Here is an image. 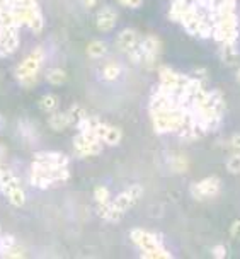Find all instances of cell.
<instances>
[{
	"mask_svg": "<svg viewBox=\"0 0 240 259\" xmlns=\"http://www.w3.org/2000/svg\"><path fill=\"white\" fill-rule=\"evenodd\" d=\"M121 74V67L118 63H114V61H109V63L104 65L102 68V79L107 82H113L116 80L118 77H120Z\"/></svg>",
	"mask_w": 240,
	"mask_h": 259,
	"instance_id": "obj_15",
	"label": "cell"
},
{
	"mask_svg": "<svg viewBox=\"0 0 240 259\" xmlns=\"http://www.w3.org/2000/svg\"><path fill=\"white\" fill-rule=\"evenodd\" d=\"M0 126H2V118H0Z\"/></svg>",
	"mask_w": 240,
	"mask_h": 259,
	"instance_id": "obj_29",
	"label": "cell"
},
{
	"mask_svg": "<svg viewBox=\"0 0 240 259\" xmlns=\"http://www.w3.org/2000/svg\"><path fill=\"white\" fill-rule=\"evenodd\" d=\"M26 256V251L22 249V247L19 246V244H16V246L12 247V249L7 253V256L5 258H10V259H20V258H24Z\"/></svg>",
	"mask_w": 240,
	"mask_h": 259,
	"instance_id": "obj_22",
	"label": "cell"
},
{
	"mask_svg": "<svg viewBox=\"0 0 240 259\" xmlns=\"http://www.w3.org/2000/svg\"><path fill=\"white\" fill-rule=\"evenodd\" d=\"M70 178L68 160L58 152H38L31 167V184L46 189L50 186L61 184Z\"/></svg>",
	"mask_w": 240,
	"mask_h": 259,
	"instance_id": "obj_5",
	"label": "cell"
},
{
	"mask_svg": "<svg viewBox=\"0 0 240 259\" xmlns=\"http://www.w3.org/2000/svg\"><path fill=\"white\" fill-rule=\"evenodd\" d=\"M221 188V181L217 178V176H211V178H204L201 181L194 182L191 186V196L198 201H204V199L215 198V196L220 193Z\"/></svg>",
	"mask_w": 240,
	"mask_h": 259,
	"instance_id": "obj_11",
	"label": "cell"
},
{
	"mask_svg": "<svg viewBox=\"0 0 240 259\" xmlns=\"http://www.w3.org/2000/svg\"><path fill=\"white\" fill-rule=\"evenodd\" d=\"M130 239L138 249L141 251V256L148 259H170L172 254L163 247L159 236L148 232L143 229H133L130 232Z\"/></svg>",
	"mask_w": 240,
	"mask_h": 259,
	"instance_id": "obj_7",
	"label": "cell"
},
{
	"mask_svg": "<svg viewBox=\"0 0 240 259\" xmlns=\"http://www.w3.org/2000/svg\"><path fill=\"white\" fill-rule=\"evenodd\" d=\"M141 55H143V65L147 68H159V58L162 53V41L157 36H147L143 40H140L138 43Z\"/></svg>",
	"mask_w": 240,
	"mask_h": 259,
	"instance_id": "obj_10",
	"label": "cell"
},
{
	"mask_svg": "<svg viewBox=\"0 0 240 259\" xmlns=\"http://www.w3.org/2000/svg\"><path fill=\"white\" fill-rule=\"evenodd\" d=\"M43 48H36L34 51H31L16 68V79L26 87H31L34 85L38 79V72H40L41 65H43Z\"/></svg>",
	"mask_w": 240,
	"mask_h": 259,
	"instance_id": "obj_8",
	"label": "cell"
},
{
	"mask_svg": "<svg viewBox=\"0 0 240 259\" xmlns=\"http://www.w3.org/2000/svg\"><path fill=\"white\" fill-rule=\"evenodd\" d=\"M141 195H143V188L140 184H131L130 188L120 193L114 199H111L107 205L99 206L100 217L104 220H107V222H118V220H121L126 215L128 210L133 208L140 201Z\"/></svg>",
	"mask_w": 240,
	"mask_h": 259,
	"instance_id": "obj_6",
	"label": "cell"
},
{
	"mask_svg": "<svg viewBox=\"0 0 240 259\" xmlns=\"http://www.w3.org/2000/svg\"><path fill=\"white\" fill-rule=\"evenodd\" d=\"M22 27L38 34L44 17L38 0H0V58L17 51Z\"/></svg>",
	"mask_w": 240,
	"mask_h": 259,
	"instance_id": "obj_2",
	"label": "cell"
},
{
	"mask_svg": "<svg viewBox=\"0 0 240 259\" xmlns=\"http://www.w3.org/2000/svg\"><path fill=\"white\" fill-rule=\"evenodd\" d=\"M228 147H230L232 150H235V152H240V133L232 135L230 140H228Z\"/></svg>",
	"mask_w": 240,
	"mask_h": 259,
	"instance_id": "obj_24",
	"label": "cell"
},
{
	"mask_svg": "<svg viewBox=\"0 0 240 259\" xmlns=\"http://www.w3.org/2000/svg\"><path fill=\"white\" fill-rule=\"evenodd\" d=\"M138 43H140V38H138V33L135 29H131V27H126V29H123L120 34H118L116 38V48L121 51V53H130L133 48L138 46Z\"/></svg>",
	"mask_w": 240,
	"mask_h": 259,
	"instance_id": "obj_13",
	"label": "cell"
},
{
	"mask_svg": "<svg viewBox=\"0 0 240 259\" xmlns=\"http://www.w3.org/2000/svg\"><path fill=\"white\" fill-rule=\"evenodd\" d=\"M0 191L14 206H22L26 201V195L20 188L19 179L10 172V169L2 164V160H0Z\"/></svg>",
	"mask_w": 240,
	"mask_h": 259,
	"instance_id": "obj_9",
	"label": "cell"
},
{
	"mask_svg": "<svg viewBox=\"0 0 240 259\" xmlns=\"http://www.w3.org/2000/svg\"><path fill=\"white\" fill-rule=\"evenodd\" d=\"M187 167H189V162L182 155H176V157L170 159V169H172V172L180 174V172H186Z\"/></svg>",
	"mask_w": 240,
	"mask_h": 259,
	"instance_id": "obj_18",
	"label": "cell"
},
{
	"mask_svg": "<svg viewBox=\"0 0 240 259\" xmlns=\"http://www.w3.org/2000/svg\"><path fill=\"white\" fill-rule=\"evenodd\" d=\"M0 236H2V230H0Z\"/></svg>",
	"mask_w": 240,
	"mask_h": 259,
	"instance_id": "obj_30",
	"label": "cell"
},
{
	"mask_svg": "<svg viewBox=\"0 0 240 259\" xmlns=\"http://www.w3.org/2000/svg\"><path fill=\"white\" fill-rule=\"evenodd\" d=\"M169 17L191 36L213 38V0H170Z\"/></svg>",
	"mask_w": 240,
	"mask_h": 259,
	"instance_id": "obj_4",
	"label": "cell"
},
{
	"mask_svg": "<svg viewBox=\"0 0 240 259\" xmlns=\"http://www.w3.org/2000/svg\"><path fill=\"white\" fill-rule=\"evenodd\" d=\"M82 2V5L85 7V9H92V7H96L97 0H80Z\"/></svg>",
	"mask_w": 240,
	"mask_h": 259,
	"instance_id": "obj_27",
	"label": "cell"
},
{
	"mask_svg": "<svg viewBox=\"0 0 240 259\" xmlns=\"http://www.w3.org/2000/svg\"><path fill=\"white\" fill-rule=\"evenodd\" d=\"M107 51V46L104 41H99V40H94L89 43V46H87V55H89L90 58H100L104 57Z\"/></svg>",
	"mask_w": 240,
	"mask_h": 259,
	"instance_id": "obj_14",
	"label": "cell"
},
{
	"mask_svg": "<svg viewBox=\"0 0 240 259\" xmlns=\"http://www.w3.org/2000/svg\"><path fill=\"white\" fill-rule=\"evenodd\" d=\"M227 171L230 174H240V152L234 154L227 160Z\"/></svg>",
	"mask_w": 240,
	"mask_h": 259,
	"instance_id": "obj_21",
	"label": "cell"
},
{
	"mask_svg": "<svg viewBox=\"0 0 240 259\" xmlns=\"http://www.w3.org/2000/svg\"><path fill=\"white\" fill-rule=\"evenodd\" d=\"M79 133L74 138V150L79 157H94L99 155L102 145L114 147L121 141L123 133L116 126L100 121L97 116L85 115L75 123Z\"/></svg>",
	"mask_w": 240,
	"mask_h": 259,
	"instance_id": "obj_3",
	"label": "cell"
},
{
	"mask_svg": "<svg viewBox=\"0 0 240 259\" xmlns=\"http://www.w3.org/2000/svg\"><path fill=\"white\" fill-rule=\"evenodd\" d=\"M237 82H239V84H240V68H239V70H237Z\"/></svg>",
	"mask_w": 240,
	"mask_h": 259,
	"instance_id": "obj_28",
	"label": "cell"
},
{
	"mask_svg": "<svg viewBox=\"0 0 240 259\" xmlns=\"http://www.w3.org/2000/svg\"><path fill=\"white\" fill-rule=\"evenodd\" d=\"M211 256L217 258V259H223V258H227V247L221 246V244H218V246H215L213 249H211Z\"/></svg>",
	"mask_w": 240,
	"mask_h": 259,
	"instance_id": "obj_23",
	"label": "cell"
},
{
	"mask_svg": "<svg viewBox=\"0 0 240 259\" xmlns=\"http://www.w3.org/2000/svg\"><path fill=\"white\" fill-rule=\"evenodd\" d=\"M225 115V99L201 77L159 67V84L150 96V120L157 135L198 140L217 131Z\"/></svg>",
	"mask_w": 240,
	"mask_h": 259,
	"instance_id": "obj_1",
	"label": "cell"
},
{
	"mask_svg": "<svg viewBox=\"0 0 240 259\" xmlns=\"http://www.w3.org/2000/svg\"><path fill=\"white\" fill-rule=\"evenodd\" d=\"M16 239H14L12 236H0V256L5 258L7 253H9L10 249H12L14 246H16Z\"/></svg>",
	"mask_w": 240,
	"mask_h": 259,
	"instance_id": "obj_20",
	"label": "cell"
},
{
	"mask_svg": "<svg viewBox=\"0 0 240 259\" xmlns=\"http://www.w3.org/2000/svg\"><path fill=\"white\" fill-rule=\"evenodd\" d=\"M116 20H118V12L114 7L111 5H106L102 7V9L97 12L96 16V26L99 31H102V33H107V31H111L114 26H116Z\"/></svg>",
	"mask_w": 240,
	"mask_h": 259,
	"instance_id": "obj_12",
	"label": "cell"
},
{
	"mask_svg": "<svg viewBox=\"0 0 240 259\" xmlns=\"http://www.w3.org/2000/svg\"><path fill=\"white\" fill-rule=\"evenodd\" d=\"M57 106H58V98L53 94L43 96L40 101V108L43 109L44 113H53L55 109H57Z\"/></svg>",
	"mask_w": 240,
	"mask_h": 259,
	"instance_id": "obj_17",
	"label": "cell"
},
{
	"mask_svg": "<svg viewBox=\"0 0 240 259\" xmlns=\"http://www.w3.org/2000/svg\"><path fill=\"white\" fill-rule=\"evenodd\" d=\"M118 2H120L121 5L128 7V9H138V7H141L143 0H118Z\"/></svg>",
	"mask_w": 240,
	"mask_h": 259,
	"instance_id": "obj_25",
	"label": "cell"
},
{
	"mask_svg": "<svg viewBox=\"0 0 240 259\" xmlns=\"http://www.w3.org/2000/svg\"><path fill=\"white\" fill-rule=\"evenodd\" d=\"M65 79H67V75H65V72L61 68H51L46 74V80L53 85H61L65 82Z\"/></svg>",
	"mask_w": 240,
	"mask_h": 259,
	"instance_id": "obj_19",
	"label": "cell"
},
{
	"mask_svg": "<svg viewBox=\"0 0 240 259\" xmlns=\"http://www.w3.org/2000/svg\"><path fill=\"white\" fill-rule=\"evenodd\" d=\"M230 234H232V237H234V239H239L240 240V219L235 220V222L232 223Z\"/></svg>",
	"mask_w": 240,
	"mask_h": 259,
	"instance_id": "obj_26",
	"label": "cell"
},
{
	"mask_svg": "<svg viewBox=\"0 0 240 259\" xmlns=\"http://www.w3.org/2000/svg\"><path fill=\"white\" fill-rule=\"evenodd\" d=\"M94 198H96L97 208H99V206H104V205H107V203L111 201L109 189H107L106 186H97V188L94 189Z\"/></svg>",
	"mask_w": 240,
	"mask_h": 259,
	"instance_id": "obj_16",
	"label": "cell"
}]
</instances>
